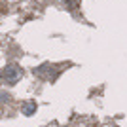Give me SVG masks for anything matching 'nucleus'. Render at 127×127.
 <instances>
[]
</instances>
